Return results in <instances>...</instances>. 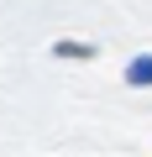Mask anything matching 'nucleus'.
Wrapping results in <instances>:
<instances>
[{
	"label": "nucleus",
	"instance_id": "obj_1",
	"mask_svg": "<svg viewBox=\"0 0 152 157\" xmlns=\"http://www.w3.org/2000/svg\"><path fill=\"white\" fill-rule=\"evenodd\" d=\"M126 84H136V89H142V84H152V58H136V63L126 68Z\"/></svg>",
	"mask_w": 152,
	"mask_h": 157
},
{
	"label": "nucleus",
	"instance_id": "obj_2",
	"mask_svg": "<svg viewBox=\"0 0 152 157\" xmlns=\"http://www.w3.org/2000/svg\"><path fill=\"white\" fill-rule=\"evenodd\" d=\"M53 52H58V58H89V52H95V47H84V42H58V47H53Z\"/></svg>",
	"mask_w": 152,
	"mask_h": 157
}]
</instances>
